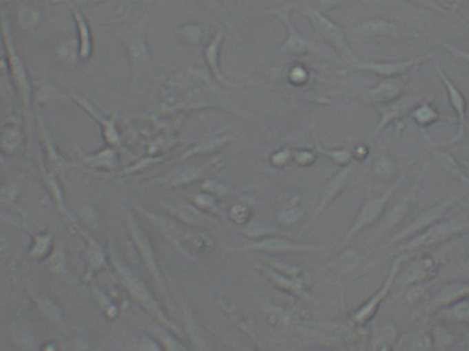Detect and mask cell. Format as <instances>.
Listing matches in <instances>:
<instances>
[{"instance_id": "14", "label": "cell", "mask_w": 469, "mask_h": 351, "mask_svg": "<svg viewBox=\"0 0 469 351\" xmlns=\"http://www.w3.org/2000/svg\"><path fill=\"white\" fill-rule=\"evenodd\" d=\"M406 80L401 76V77H390V78H384L377 85L372 87V88H366L362 89L357 98L358 100L368 103V105H384L388 103L397 98H399L404 92Z\"/></svg>"}, {"instance_id": "16", "label": "cell", "mask_w": 469, "mask_h": 351, "mask_svg": "<svg viewBox=\"0 0 469 351\" xmlns=\"http://www.w3.org/2000/svg\"><path fill=\"white\" fill-rule=\"evenodd\" d=\"M227 36V30L224 28H220L217 30V33L210 39V41L206 44L205 51H203V58L205 62L209 67V72L211 74V77L224 88H239L246 85V83H235L228 80L220 67V52L222 48V43L225 40Z\"/></svg>"}, {"instance_id": "29", "label": "cell", "mask_w": 469, "mask_h": 351, "mask_svg": "<svg viewBox=\"0 0 469 351\" xmlns=\"http://www.w3.org/2000/svg\"><path fill=\"white\" fill-rule=\"evenodd\" d=\"M83 160L87 165L92 168H99V169H113L118 164L117 151L112 146H107L102 149L99 153H95L92 156H84Z\"/></svg>"}, {"instance_id": "57", "label": "cell", "mask_w": 469, "mask_h": 351, "mask_svg": "<svg viewBox=\"0 0 469 351\" xmlns=\"http://www.w3.org/2000/svg\"><path fill=\"white\" fill-rule=\"evenodd\" d=\"M464 164H466V165H467V167H468V168H469V164H468V162H466V161H464Z\"/></svg>"}, {"instance_id": "6", "label": "cell", "mask_w": 469, "mask_h": 351, "mask_svg": "<svg viewBox=\"0 0 469 351\" xmlns=\"http://www.w3.org/2000/svg\"><path fill=\"white\" fill-rule=\"evenodd\" d=\"M469 229V220L466 215L453 218L450 221H438L421 233L413 236L408 243L402 244L399 248L404 251H415L419 248L430 247L442 243L464 231Z\"/></svg>"}, {"instance_id": "49", "label": "cell", "mask_w": 469, "mask_h": 351, "mask_svg": "<svg viewBox=\"0 0 469 351\" xmlns=\"http://www.w3.org/2000/svg\"><path fill=\"white\" fill-rule=\"evenodd\" d=\"M291 157H293V151L284 149V150H282V151L275 153L273 157L271 158V161H272V164H273L275 167H284V165L291 160Z\"/></svg>"}, {"instance_id": "28", "label": "cell", "mask_w": 469, "mask_h": 351, "mask_svg": "<svg viewBox=\"0 0 469 351\" xmlns=\"http://www.w3.org/2000/svg\"><path fill=\"white\" fill-rule=\"evenodd\" d=\"M426 139L431 143V151H432V156H434L435 161L438 162V165H439L448 175L452 176V177H455V178H457V180L461 181V182L469 184L468 176L463 172V169H461V167H460V162H459L456 158H453L449 153H446L445 150H442V149H439L438 146L432 145V140H431L428 136H426Z\"/></svg>"}, {"instance_id": "44", "label": "cell", "mask_w": 469, "mask_h": 351, "mask_svg": "<svg viewBox=\"0 0 469 351\" xmlns=\"http://www.w3.org/2000/svg\"><path fill=\"white\" fill-rule=\"evenodd\" d=\"M434 335H435V345L439 349H444V348H446V346L453 343V335L446 328H444V327L435 328V334Z\"/></svg>"}, {"instance_id": "34", "label": "cell", "mask_w": 469, "mask_h": 351, "mask_svg": "<svg viewBox=\"0 0 469 351\" xmlns=\"http://www.w3.org/2000/svg\"><path fill=\"white\" fill-rule=\"evenodd\" d=\"M56 55L61 61L66 63H76L79 59V43L76 39H70L67 41L61 43L56 47ZM80 61V59H79Z\"/></svg>"}, {"instance_id": "41", "label": "cell", "mask_w": 469, "mask_h": 351, "mask_svg": "<svg viewBox=\"0 0 469 351\" xmlns=\"http://www.w3.org/2000/svg\"><path fill=\"white\" fill-rule=\"evenodd\" d=\"M450 315L463 323H468L469 321V299H461L459 302H456L452 309H450Z\"/></svg>"}, {"instance_id": "32", "label": "cell", "mask_w": 469, "mask_h": 351, "mask_svg": "<svg viewBox=\"0 0 469 351\" xmlns=\"http://www.w3.org/2000/svg\"><path fill=\"white\" fill-rule=\"evenodd\" d=\"M315 149H317V151H318L320 154H322V156H325L326 158L332 160V161H333L335 164H337V165L346 167V165L350 164V161H351V158H353V153H351V150L347 149V147L329 150V149L322 147L320 143H317V145H315Z\"/></svg>"}, {"instance_id": "33", "label": "cell", "mask_w": 469, "mask_h": 351, "mask_svg": "<svg viewBox=\"0 0 469 351\" xmlns=\"http://www.w3.org/2000/svg\"><path fill=\"white\" fill-rule=\"evenodd\" d=\"M21 131L17 125H8L0 135V145L7 151H14L21 145Z\"/></svg>"}, {"instance_id": "9", "label": "cell", "mask_w": 469, "mask_h": 351, "mask_svg": "<svg viewBox=\"0 0 469 351\" xmlns=\"http://www.w3.org/2000/svg\"><path fill=\"white\" fill-rule=\"evenodd\" d=\"M140 211L145 215H147L156 224V226L163 232V235L183 253H187V247H191V250L207 251L213 246L211 240L209 237H206V235H195V233L184 232V229H181L177 224H174L169 218H165V217L154 214L152 211H146V210H143V207H140Z\"/></svg>"}, {"instance_id": "47", "label": "cell", "mask_w": 469, "mask_h": 351, "mask_svg": "<svg viewBox=\"0 0 469 351\" xmlns=\"http://www.w3.org/2000/svg\"><path fill=\"white\" fill-rule=\"evenodd\" d=\"M409 3H413V4H417L420 7H426V8H430V10H434L437 12H441V14H449L448 8L442 6V3L439 0H406Z\"/></svg>"}, {"instance_id": "55", "label": "cell", "mask_w": 469, "mask_h": 351, "mask_svg": "<svg viewBox=\"0 0 469 351\" xmlns=\"http://www.w3.org/2000/svg\"><path fill=\"white\" fill-rule=\"evenodd\" d=\"M4 162H6V161H4V158H3V156H1V154H0V164H1V165H4Z\"/></svg>"}, {"instance_id": "45", "label": "cell", "mask_w": 469, "mask_h": 351, "mask_svg": "<svg viewBox=\"0 0 469 351\" xmlns=\"http://www.w3.org/2000/svg\"><path fill=\"white\" fill-rule=\"evenodd\" d=\"M231 215H232V218H233L236 222H239V224L246 222L247 218H249V215H250V209H249V206L244 204V203H238V204H235V206L232 207Z\"/></svg>"}, {"instance_id": "5", "label": "cell", "mask_w": 469, "mask_h": 351, "mask_svg": "<svg viewBox=\"0 0 469 351\" xmlns=\"http://www.w3.org/2000/svg\"><path fill=\"white\" fill-rule=\"evenodd\" d=\"M438 51L428 52L426 55L410 58L405 61H368V62H357L354 65L347 66L346 69L339 70V74H348L354 72H368L373 73L376 76H382L384 78L390 77H401L406 74L408 72L413 70L415 67L421 66L424 62H428L430 59L435 58Z\"/></svg>"}, {"instance_id": "37", "label": "cell", "mask_w": 469, "mask_h": 351, "mask_svg": "<svg viewBox=\"0 0 469 351\" xmlns=\"http://www.w3.org/2000/svg\"><path fill=\"white\" fill-rule=\"evenodd\" d=\"M267 273H268L275 281H278L280 287H286L287 290H291V291L298 292V294H301V295L305 294V291H304V284H302L301 280H298V279H291V280H290V279H286V277L280 276V273H275V272L268 270V269H267Z\"/></svg>"}, {"instance_id": "39", "label": "cell", "mask_w": 469, "mask_h": 351, "mask_svg": "<svg viewBox=\"0 0 469 351\" xmlns=\"http://www.w3.org/2000/svg\"><path fill=\"white\" fill-rule=\"evenodd\" d=\"M158 338L162 342V345H163V348H165L166 351H188L181 342H178L176 338H173L169 332H165V331L159 330L158 331Z\"/></svg>"}, {"instance_id": "46", "label": "cell", "mask_w": 469, "mask_h": 351, "mask_svg": "<svg viewBox=\"0 0 469 351\" xmlns=\"http://www.w3.org/2000/svg\"><path fill=\"white\" fill-rule=\"evenodd\" d=\"M432 348V338L426 334V332H420L413 342V349L415 351H430Z\"/></svg>"}, {"instance_id": "2", "label": "cell", "mask_w": 469, "mask_h": 351, "mask_svg": "<svg viewBox=\"0 0 469 351\" xmlns=\"http://www.w3.org/2000/svg\"><path fill=\"white\" fill-rule=\"evenodd\" d=\"M0 32L3 39V45L6 51V59H7V70L8 77L12 81L14 89L23 106V110L26 113V118L30 123L32 120V84L28 76V70L25 67V63L18 54V50L14 44V39L11 34L10 23L7 21V17L4 12L0 14Z\"/></svg>"}, {"instance_id": "56", "label": "cell", "mask_w": 469, "mask_h": 351, "mask_svg": "<svg viewBox=\"0 0 469 351\" xmlns=\"http://www.w3.org/2000/svg\"><path fill=\"white\" fill-rule=\"evenodd\" d=\"M309 351H329V350H321V349H315V350H309Z\"/></svg>"}, {"instance_id": "1", "label": "cell", "mask_w": 469, "mask_h": 351, "mask_svg": "<svg viewBox=\"0 0 469 351\" xmlns=\"http://www.w3.org/2000/svg\"><path fill=\"white\" fill-rule=\"evenodd\" d=\"M149 12L132 28L120 33V39L131 65L132 91L143 85L153 70V56L146 37Z\"/></svg>"}, {"instance_id": "30", "label": "cell", "mask_w": 469, "mask_h": 351, "mask_svg": "<svg viewBox=\"0 0 469 351\" xmlns=\"http://www.w3.org/2000/svg\"><path fill=\"white\" fill-rule=\"evenodd\" d=\"M41 21V12L39 8L32 7L29 4L22 3L17 12V22L19 29L22 30H32L34 29Z\"/></svg>"}, {"instance_id": "38", "label": "cell", "mask_w": 469, "mask_h": 351, "mask_svg": "<svg viewBox=\"0 0 469 351\" xmlns=\"http://www.w3.org/2000/svg\"><path fill=\"white\" fill-rule=\"evenodd\" d=\"M202 189L206 191L210 195H214V196H225L232 191L229 185H227V184H224L218 180H213V178L205 180L203 184H202Z\"/></svg>"}, {"instance_id": "31", "label": "cell", "mask_w": 469, "mask_h": 351, "mask_svg": "<svg viewBox=\"0 0 469 351\" xmlns=\"http://www.w3.org/2000/svg\"><path fill=\"white\" fill-rule=\"evenodd\" d=\"M412 117L416 120L417 124L426 127L437 123L439 120V113L428 103V102H421L412 110Z\"/></svg>"}, {"instance_id": "40", "label": "cell", "mask_w": 469, "mask_h": 351, "mask_svg": "<svg viewBox=\"0 0 469 351\" xmlns=\"http://www.w3.org/2000/svg\"><path fill=\"white\" fill-rule=\"evenodd\" d=\"M394 171H395L394 162L388 157H382L375 165V173L380 178H390L394 175Z\"/></svg>"}, {"instance_id": "42", "label": "cell", "mask_w": 469, "mask_h": 351, "mask_svg": "<svg viewBox=\"0 0 469 351\" xmlns=\"http://www.w3.org/2000/svg\"><path fill=\"white\" fill-rule=\"evenodd\" d=\"M192 200L195 202V204L198 207L217 210V200H216L214 195H210V193H195L192 196Z\"/></svg>"}, {"instance_id": "58", "label": "cell", "mask_w": 469, "mask_h": 351, "mask_svg": "<svg viewBox=\"0 0 469 351\" xmlns=\"http://www.w3.org/2000/svg\"><path fill=\"white\" fill-rule=\"evenodd\" d=\"M94 1H101V0H94Z\"/></svg>"}, {"instance_id": "25", "label": "cell", "mask_w": 469, "mask_h": 351, "mask_svg": "<svg viewBox=\"0 0 469 351\" xmlns=\"http://www.w3.org/2000/svg\"><path fill=\"white\" fill-rule=\"evenodd\" d=\"M437 272H438L437 261L432 257H424L408 268L404 276V281L409 286L423 284L435 277Z\"/></svg>"}, {"instance_id": "50", "label": "cell", "mask_w": 469, "mask_h": 351, "mask_svg": "<svg viewBox=\"0 0 469 351\" xmlns=\"http://www.w3.org/2000/svg\"><path fill=\"white\" fill-rule=\"evenodd\" d=\"M441 45H442L446 51H449L452 55H455L456 58H460V59H463V61H466V62H468L469 63V51H467V50L459 48V47H456V45H453V44L445 43V41H442Z\"/></svg>"}, {"instance_id": "12", "label": "cell", "mask_w": 469, "mask_h": 351, "mask_svg": "<svg viewBox=\"0 0 469 351\" xmlns=\"http://www.w3.org/2000/svg\"><path fill=\"white\" fill-rule=\"evenodd\" d=\"M461 198L460 196H453L449 198L435 206H432L431 209H428L426 213H423L420 217H417L412 224H409L404 231H401L399 233H397L393 239L391 243H398V242H405L406 239H412L413 236L421 233L423 231H426L427 228H430L431 225L437 224L444 214L453 206L456 204Z\"/></svg>"}, {"instance_id": "52", "label": "cell", "mask_w": 469, "mask_h": 351, "mask_svg": "<svg viewBox=\"0 0 469 351\" xmlns=\"http://www.w3.org/2000/svg\"><path fill=\"white\" fill-rule=\"evenodd\" d=\"M293 156H294V160L297 161V164L304 165V167L312 164L314 161V156H313L312 151H305V150L295 151V153H293Z\"/></svg>"}, {"instance_id": "35", "label": "cell", "mask_w": 469, "mask_h": 351, "mask_svg": "<svg viewBox=\"0 0 469 351\" xmlns=\"http://www.w3.org/2000/svg\"><path fill=\"white\" fill-rule=\"evenodd\" d=\"M304 215V211L302 209H300L298 206L295 204H289V206H284L279 214H278V218H279V222L282 225H293L295 222H298Z\"/></svg>"}, {"instance_id": "48", "label": "cell", "mask_w": 469, "mask_h": 351, "mask_svg": "<svg viewBox=\"0 0 469 351\" xmlns=\"http://www.w3.org/2000/svg\"><path fill=\"white\" fill-rule=\"evenodd\" d=\"M267 231H268V228L264 226L261 222L253 221V222H250V224L244 228L243 233H246V235L250 236V237H260V236L265 235Z\"/></svg>"}, {"instance_id": "7", "label": "cell", "mask_w": 469, "mask_h": 351, "mask_svg": "<svg viewBox=\"0 0 469 351\" xmlns=\"http://www.w3.org/2000/svg\"><path fill=\"white\" fill-rule=\"evenodd\" d=\"M404 176L401 175L388 188L384 193L379 195V196H369L365 199L358 215L355 217L354 220V224L351 225V228L348 229L346 237L343 239V243L342 246H346L358 232H361L364 228L375 224L380 215L383 214L387 203L390 202V199L393 198V195L395 193V191L398 189V187L401 185L402 180H404Z\"/></svg>"}, {"instance_id": "17", "label": "cell", "mask_w": 469, "mask_h": 351, "mask_svg": "<svg viewBox=\"0 0 469 351\" xmlns=\"http://www.w3.org/2000/svg\"><path fill=\"white\" fill-rule=\"evenodd\" d=\"M437 72H438L442 83L446 87L449 102H450V105L455 109L456 116H457V132H456V135L450 140L445 142V145H453V143L461 140L464 138V134H466V125H467V100H466L463 92L446 76V73L444 72V69L441 66H437Z\"/></svg>"}, {"instance_id": "36", "label": "cell", "mask_w": 469, "mask_h": 351, "mask_svg": "<svg viewBox=\"0 0 469 351\" xmlns=\"http://www.w3.org/2000/svg\"><path fill=\"white\" fill-rule=\"evenodd\" d=\"M178 33H180V39L184 43L195 45V44H198L202 40L203 29H202V26H199L196 23H189V25L183 26Z\"/></svg>"}, {"instance_id": "23", "label": "cell", "mask_w": 469, "mask_h": 351, "mask_svg": "<svg viewBox=\"0 0 469 351\" xmlns=\"http://www.w3.org/2000/svg\"><path fill=\"white\" fill-rule=\"evenodd\" d=\"M163 207L173 213L183 222L192 226H206L209 224H216L210 215L203 213L199 207L187 203V202H174V203H163Z\"/></svg>"}, {"instance_id": "15", "label": "cell", "mask_w": 469, "mask_h": 351, "mask_svg": "<svg viewBox=\"0 0 469 351\" xmlns=\"http://www.w3.org/2000/svg\"><path fill=\"white\" fill-rule=\"evenodd\" d=\"M405 261H406V255L402 254V255H399V257L393 262V266H391V269H390V272H388V275H387V277H386V281H384L383 286L380 287V290H379V291H377L366 304H364V305L355 312V315L353 316V319H354L355 323L364 324V323H366L368 320H371V319L375 316V313H376V310L379 309L380 304L383 302V299L387 297V294L390 292L391 287L394 286V281H395V279H397V276H398V273H399V269H401V266H402V264H404Z\"/></svg>"}, {"instance_id": "10", "label": "cell", "mask_w": 469, "mask_h": 351, "mask_svg": "<svg viewBox=\"0 0 469 351\" xmlns=\"http://www.w3.org/2000/svg\"><path fill=\"white\" fill-rule=\"evenodd\" d=\"M424 100V95L423 94H406V95H401L399 98L384 103V105H377L375 106L380 114V120L375 128V131L372 132L371 138H376L379 136L391 123L405 117L406 114L412 113V110L420 105Z\"/></svg>"}, {"instance_id": "21", "label": "cell", "mask_w": 469, "mask_h": 351, "mask_svg": "<svg viewBox=\"0 0 469 351\" xmlns=\"http://www.w3.org/2000/svg\"><path fill=\"white\" fill-rule=\"evenodd\" d=\"M355 171V165L354 164H348L346 167H343L336 175L333 176L328 182L326 185L322 189V193H321V199H320V203L317 204L315 207V211H314V217L318 215L342 191L343 188L347 185V182L350 181L351 176L354 173Z\"/></svg>"}, {"instance_id": "51", "label": "cell", "mask_w": 469, "mask_h": 351, "mask_svg": "<svg viewBox=\"0 0 469 351\" xmlns=\"http://www.w3.org/2000/svg\"><path fill=\"white\" fill-rule=\"evenodd\" d=\"M350 0H318V10L320 11H331L333 8L342 7L346 3H348Z\"/></svg>"}, {"instance_id": "4", "label": "cell", "mask_w": 469, "mask_h": 351, "mask_svg": "<svg viewBox=\"0 0 469 351\" xmlns=\"http://www.w3.org/2000/svg\"><path fill=\"white\" fill-rule=\"evenodd\" d=\"M113 262L117 268V272L125 286V288L129 291V294L146 309L150 315L156 316V319L169 330L176 331L177 334H181L177 326H174L169 319H166L165 313L159 309L154 297L152 295L150 290L147 288L146 283L139 277L138 273H135L129 266H127L121 259H118L116 255H113Z\"/></svg>"}, {"instance_id": "11", "label": "cell", "mask_w": 469, "mask_h": 351, "mask_svg": "<svg viewBox=\"0 0 469 351\" xmlns=\"http://www.w3.org/2000/svg\"><path fill=\"white\" fill-rule=\"evenodd\" d=\"M224 160L221 157L214 158L213 161L203 164V165H183L171 169L169 173L163 176L162 178L156 180V182L167 187V188H177L184 187L188 184H192L198 180L205 178L209 173H211L214 169L222 167Z\"/></svg>"}, {"instance_id": "54", "label": "cell", "mask_w": 469, "mask_h": 351, "mask_svg": "<svg viewBox=\"0 0 469 351\" xmlns=\"http://www.w3.org/2000/svg\"><path fill=\"white\" fill-rule=\"evenodd\" d=\"M297 72H298V74H295L294 72H291V80L293 81H297V83H301V81H304V80H306V73H305V70L304 69H300V67H297Z\"/></svg>"}, {"instance_id": "59", "label": "cell", "mask_w": 469, "mask_h": 351, "mask_svg": "<svg viewBox=\"0 0 469 351\" xmlns=\"http://www.w3.org/2000/svg\"><path fill=\"white\" fill-rule=\"evenodd\" d=\"M44 1H45V0H44Z\"/></svg>"}, {"instance_id": "20", "label": "cell", "mask_w": 469, "mask_h": 351, "mask_svg": "<svg viewBox=\"0 0 469 351\" xmlns=\"http://www.w3.org/2000/svg\"><path fill=\"white\" fill-rule=\"evenodd\" d=\"M346 32H350L355 36L362 37H399L401 29L395 22L382 19V18H373L369 21H365L359 25L347 28Z\"/></svg>"}, {"instance_id": "43", "label": "cell", "mask_w": 469, "mask_h": 351, "mask_svg": "<svg viewBox=\"0 0 469 351\" xmlns=\"http://www.w3.org/2000/svg\"><path fill=\"white\" fill-rule=\"evenodd\" d=\"M88 255H90V273L105 265V257L99 247L92 246L88 251Z\"/></svg>"}, {"instance_id": "8", "label": "cell", "mask_w": 469, "mask_h": 351, "mask_svg": "<svg viewBox=\"0 0 469 351\" xmlns=\"http://www.w3.org/2000/svg\"><path fill=\"white\" fill-rule=\"evenodd\" d=\"M295 6L297 3H287V4H283L280 7H276L268 11L269 14L276 15L284 23L287 29V37L283 41L280 51L289 52L293 55H305V54L320 55L321 54L320 47L315 43H313L312 40L304 37L291 21V11L295 8Z\"/></svg>"}, {"instance_id": "3", "label": "cell", "mask_w": 469, "mask_h": 351, "mask_svg": "<svg viewBox=\"0 0 469 351\" xmlns=\"http://www.w3.org/2000/svg\"><path fill=\"white\" fill-rule=\"evenodd\" d=\"M302 14L308 17L314 28V39L324 41L333 47L339 55L350 65L358 62L354 51L351 50L350 44L346 39V29L339 26L331 18H328L322 11L314 8L312 6L302 7Z\"/></svg>"}, {"instance_id": "18", "label": "cell", "mask_w": 469, "mask_h": 351, "mask_svg": "<svg viewBox=\"0 0 469 351\" xmlns=\"http://www.w3.org/2000/svg\"><path fill=\"white\" fill-rule=\"evenodd\" d=\"M127 218H128V225H129V229H131V233L134 236V240L140 251V255L146 264V268L149 269V272L152 273V276L154 277V280L156 281V284H159L160 290L165 292V281L162 279V275H160V270L158 268V262H156V255L154 253V248L150 243V239L149 236L143 232V229L139 226V224L134 220V217L128 213L127 214Z\"/></svg>"}, {"instance_id": "22", "label": "cell", "mask_w": 469, "mask_h": 351, "mask_svg": "<svg viewBox=\"0 0 469 351\" xmlns=\"http://www.w3.org/2000/svg\"><path fill=\"white\" fill-rule=\"evenodd\" d=\"M421 176L423 175H420L419 180L406 192V195L387 213V215H386V218L383 221V225H382V231H387V229L394 228L395 225H398L410 213V210L415 206L416 199H417V192H419V188H420V181L423 178Z\"/></svg>"}, {"instance_id": "53", "label": "cell", "mask_w": 469, "mask_h": 351, "mask_svg": "<svg viewBox=\"0 0 469 351\" xmlns=\"http://www.w3.org/2000/svg\"><path fill=\"white\" fill-rule=\"evenodd\" d=\"M138 350L139 351H162V349L159 348V345L156 343V341L153 339H142L138 345Z\"/></svg>"}, {"instance_id": "26", "label": "cell", "mask_w": 469, "mask_h": 351, "mask_svg": "<svg viewBox=\"0 0 469 351\" xmlns=\"http://www.w3.org/2000/svg\"><path fill=\"white\" fill-rule=\"evenodd\" d=\"M232 140H235V136H232V135H217V134L207 135L200 142H198L195 146H192L187 151H184L183 156H181V160L185 161V160L192 158V157L216 153L220 149H222L224 146H227L228 143H231Z\"/></svg>"}, {"instance_id": "19", "label": "cell", "mask_w": 469, "mask_h": 351, "mask_svg": "<svg viewBox=\"0 0 469 351\" xmlns=\"http://www.w3.org/2000/svg\"><path fill=\"white\" fill-rule=\"evenodd\" d=\"M240 251H265V253H311L320 251L321 247L309 246V244H300L290 242L282 237H265L258 242H254L249 246L238 248Z\"/></svg>"}, {"instance_id": "24", "label": "cell", "mask_w": 469, "mask_h": 351, "mask_svg": "<svg viewBox=\"0 0 469 351\" xmlns=\"http://www.w3.org/2000/svg\"><path fill=\"white\" fill-rule=\"evenodd\" d=\"M72 14L76 22V28H77V43H79V59L81 62H88L92 56V51H94V37H92V32L90 28V23L87 21V18L84 17V14L77 10V8H72Z\"/></svg>"}, {"instance_id": "27", "label": "cell", "mask_w": 469, "mask_h": 351, "mask_svg": "<svg viewBox=\"0 0 469 351\" xmlns=\"http://www.w3.org/2000/svg\"><path fill=\"white\" fill-rule=\"evenodd\" d=\"M469 297V283H453L444 286L438 294L435 295L431 309L445 308L455 305L461 299H467Z\"/></svg>"}, {"instance_id": "13", "label": "cell", "mask_w": 469, "mask_h": 351, "mask_svg": "<svg viewBox=\"0 0 469 351\" xmlns=\"http://www.w3.org/2000/svg\"><path fill=\"white\" fill-rule=\"evenodd\" d=\"M72 99L81 107L84 109L85 113H88L99 125L102 129V135L105 142L112 146H120L121 145V134L118 129V124H117V116H112V117H106L92 102H90L87 98H84L83 95L73 92L72 94Z\"/></svg>"}]
</instances>
